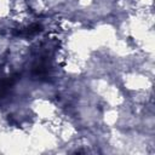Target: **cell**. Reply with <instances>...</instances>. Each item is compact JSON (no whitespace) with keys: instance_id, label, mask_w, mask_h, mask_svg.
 <instances>
[{"instance_id":"cell-1","label":"cell","mask_w":155,"mask_h":155,"mask_svg":"<svg viewBox=\"0 0 155 155\" xmlns=\"http://www.w3.org/2000/svg\"><path fill=\"white\" fill-rule=\"evenodd\" d=\"M17 79L18 74L16 73L5 74L4 71H0V98H2L8 92V90L11 88V86H13Z\"/></svg>"},{"instance_id":"cell-2","label":"cell","mask_w":155,"mask_h":155,"mask_svg":"<svg viewBox=\"0 0 155 155\" xmlns=\"http://www.w3.org/2000/svg\"><path fill=\"white\" fill-rule=\"evenodd\" d=\"M40 28L41 27L39 24H33V25H30V27H28V28H25V29H23L21 31H17L16 34L19 35V36H33V35L38 34L41 30Z\"/></svg>"}]
</instances>
